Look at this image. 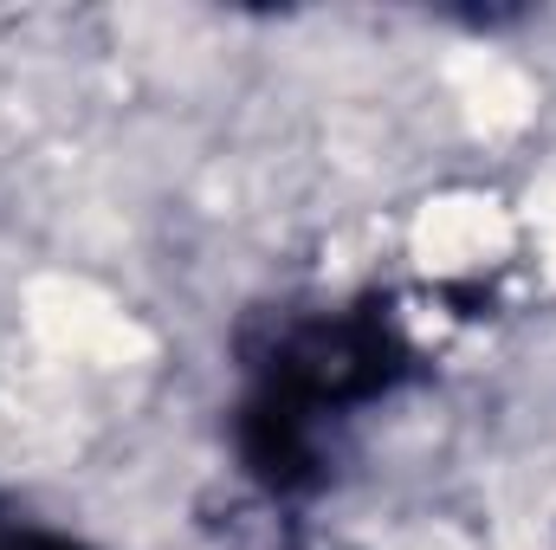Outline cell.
I'll return each mask as SVG.
<instances>
[{"label":"cell","instance_id":"obj_3","mask_svg":"<svg viewBox=\"0 0 556 550\" xmlns=\"http://www.w3.org/2000/svg\"><path fill=\"white\" fill-rule=\"evenodd\" d=\"M0 550H85V545L52 538V532H0Z\"/></svg>","mask_w":556,"mask_h":550},{"label":"cell","instance_id":"obj_2","mask_svg":"<svg viewBox=\"0 0 556 550\" xmlns=\"http://www.w3.org/2000/svg\"><path fill=\"white\" fill-rule=\"evenodd\" d=\"M233 447H240V466L278 499H298V492H311L324 479V466H317L324 460L317 453V414H304L285 396L253 389L233 414Z\"/></svg>","mask_w":556,"mask_h":550},{"label":"cell","instance_id":"obj_1","mask_svg":"<svg viewBox=\"0 0 556 550\" xmlns=\"http://www.w3.org/2000/svg\"><path fill=\"white\" fill-rule=\"evenodd\" d=\"M408 363H415V350L382 304L317 311V317L273 324V337L253 350V389L285 396L304 414L363 409V402L389 396L408 376Z\"/></svg>","mask_w":556,"mask_h":550}]
</instances>
